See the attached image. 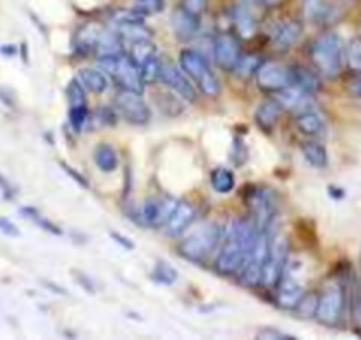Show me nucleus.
<instances>
[{
	"instance_id": "nucleus-21",
	"label": "nucleus",
	"mask_w": 361,
	"mask_h": 340,
	"mask_svg": "<svg viewBox=\"0 0 361 340\" xmlns=\"http://www.w3.org/2000/svg\"><path fill=\"white\" fill-rule=\"evenodd\" d=\"M301 13L305 18L312 23H326L328 20L333 18V9L329 0H303L301 6Z\"/></svg>"
},
{
	"instance_id": "nucleus-10",
	"label": "nucleus",
	"mask_w": 361,
	"mask_h": 340,
	"mask_svg": "<svg viewBox=\"0 0 361 340\" xmlns=\"http://www.w3.org/2000/svg\"><path fill=\"white\" fill-rule=\"evenodd\" d=\"M255 76L259 87L267 92H279L293 85V69L279 62H262Z\"/></svg>"
},
{
	"instance_id": "nucleus-28",
	"label": "nucleus",
	"mask_w": 361,
	"mask_h": 340,
	"mask_svg": "<svg viewBox=\"0 0 361 340\" xmlns=\"http://www.w3.org/2000/svg\"><path fill=\"white\" fill-rule=\"evenodd\" d=\"M290 69H293V85L300 87L301 91L308 92V95H314V92L317 91L319 80L314 73L308 71V69L303 68V66H296V68H290Z\"/></svg>"
},
{
	"instance_id": "nucleus-24",
	"label": "nucleus",
	"mask_w": 361,
	"mask_h": 340,
	"mask_svg": "<svg viewBox=\"0 0 361 340\" xmlns=\"http://www.w3.org/2000/svg\"><path fill=\"white\" fill-rule=\"evenodd\" d=\"M103 29L98 25V23H85L78 29V34H76L75 47L78 48L80 54H87V51H94L96 43H98L99 36H102Z\"/></svg>"
},
{
	"instance_id": "nucleus-30",
	"label": "nucleus",
	"mask_w": 361,
	"mask_h": 340,
	"mask_svg": "<svg viewBox=\"0 0 361 340\" xmlns=\"http://www.w3.org/2000/svg\"><path fill=\"white\" fill-rule=\"evenodd\" d=\"M154 55H156V47L154 43H152V40L137 41V43H133V47H131V61H133L138 68H140L145 61L154 57Z\"/></svg>"
},
{
	"instance_id": "nucleus-7",
	"label": "nucleus",
	"mask_w": 361,
	"mask_h": 340,
	"mask_svg": "<svg viewBox=\"0 0 361 340\" xmlns=\"http://www.w3.org/2000/svg\"><path fill=\"white\" fill-rule=\"evenodd\" d=\"M287 262H289V243L286 239H275V241L271 239L269 253L264 262L260 284L267 287L279 286L280 280L286 275Z\"/></svg>"
},
{
	"instance_id": "nucleus-8",
	"label": "nucleus",
	"mask_w": 361,
	"mask_h": 340,
	"mask_svg": "<svg viewBox=\"0 0 361 340\" xmlns=\"http://www.w3.org/2000/svg\"><path fill=\"white\" fill-rule=\"evenodd\" d=\"M116 110L126 123L135 126H144L151 121V110L138 92L121 91L116 96Z\"/></svg>"
},
{
	"instance_id": "nucleus-1",
	"label": "nucleus",
	"mask_w": 361,
	"mask_h": 340,
	"mask_svg": "<svg viewBox=\"0 0 361 340\" xmlns=\"http://www.w3.org/2000/svg\"><path fill=\"white\" fill-rule=\"evenodd\" d=\"M257 234L259 231L252 220H245V218L235 220L224 236V246L216 257L218 273L232 275V273L241 272Z\"/></svg>"
},
{
	"instance_id": "nucleus-9",
	"label": "nucleus",
	"mask_w": 361,
	"mask_h": 340,
	"mask_svg": "<svg viewBox=\"0 0 361 340\" xmlns=\"http://www.w3.org/2000/svg\"><path fill=\"white\" fill-rule=\"evenodd\" d=\"M343 312V289L340 284H329L319 296L315 317L326 326H335Z\"/></svg>"
},
{
	"instance_id": "nucleus-43",
	"label": "nucleus",
	"mask_w": 361,
	"mask_h": 340,
	"mask_svg": "<svg viewBox=\"0 0 361 340\" xmlns=\"http://www.w3.org/2000/svg\"><path fill=\"white\" fill-rule=\"evenodd\" d=\"M110 236H112V238L116 239L117 245L124 246V248H126V250H133V248H135L133 241H131V239H128L126 236H121L119 232H110Z\"/></svg>"
},
{
	"instance_id": "nucleus-2",
	"label": "nucleus",
	"mask_w": 361,
	"mask_h": 340,
	"mask_svg": "<svg viewBox=\"0 0 361 340\" xmlns=\"http://www.w3.org/2000/svg\"><path fill=\"white\" fill-rule=\"evenodd\" d=\"M342 40L335 32H324L312 43L310 55L315 68L326 78H336L342 68Z\"/></svg>"
},
{
	"instance_id": "nucleus-19",
	"label": "nucleus",
	"mask_w": 361,
	"mask_h": 340,
	"mask_svg": "<svg viewBox=\"0 0 361 340\" xmlns=\"http://www.w3.org/2000/svg\"><path fill=\"white\" fill-rule=\"evenodd\" d=\"M124 41L119 36L117 30H103L102 36H99L98 43H96L94 54L96 57L106 59V57H116V55L124 54Z\"/></svg>"
},
{
	"instance_id": "nucleus-38",
	"label": "nucleus",
	"mask_w": 361,
	"mask_h": 340,
	"mask_svg": "<svg viewBox=\"0 0 361 340\" xmlns=\"http://www.w3.org/2000/svg\"><path fill=\"white\" fill-rule=\"evenodd\" d=\"M87 119H89V110H87V105L69 107V124H71L76 131H80L83 126H85Z\"/></svg>"
},
{
	"instance_id": "nucleus-3",
	"label": "nucleus",
	"mask_w": 361,
	"mask_h": 340,
	"mask_svg": "<svg viewBox=\"0 0 361 340\" xmlns=\"http://www.w3.org/2000/svg\"><path fill=\"white\" fill-rule=\"evenodd\" d=\"M221 238V227L216 224H206L179 243V253L188 261L200 262L214 252Z\"/></svg>"
},
{
	"instance_id": "nucleus-44",
	"label": "nucleus",
	"mask_w": 361,
	"mask_h": 340,
	"mask_svg": "<svg viewBox=\"0 0 361 340\" xmlns=\"http://www.w3.org/2000/svg\"><path fill=\"white\" fill-rule=\"evenodd\" d=\"M349 89L350 92H353V96H356L357 99H361V75L356 76V78L349 83Z\"/></svg>"
},
{
	"instance_id": "nucleus-39",
	"label": "nucleus",
	"mask_w": 361,
	"mask_h": 340,
	"mask_svg": "<svg viewBox=\"0 0 361 340\" xmlns=\"http://www.w3.org/2000/svg\"><path fill=\"white\" fill-rule=\"evenodd\" d=\"M27 214H29V217L32 218V220L36 221V224L39 225V227H43L44 231L51 232V234H55V236H62V229H59L57 225L51 224L50 220H47V218L41 217V214L37 213V211H32V213H27Z\"/></svg>"
},
{
	"instance_id": "nucleus-31",
	"label": "nucleus",
	"mask_w": 361,
	"mask_h": 340,
	"mask_svg": "<svg viewBox=\"0 0 361 340\" xmlns=\"http://www.w3.org/2000/svg\"><path fill=\"white\" fill-rule=\"evenodd\" d=\"M262 62L264 61L259 55H241V59H239L238 64H235L234 73L238 76H241V78H250L252 75H255L257 69L260 68Z\"/></svg>"
},
{
	"instance_id": "nucleus-11",
	"label": "nucleus",
	"mask_w": 361,
	"mask_h": 340,
	"mask_svg": "<svg viewBox=\"0 0 361 340\" xmlns=\"http://www.w3.org/2000/svg\"><path fill=\"white\" fill-rule=\"evenodd\" d=\"M179 200L170 199H147L140 210V224L142 225H152V227H165L169 221L170 214L176 210Z\"/></svg>"
},
{
	"instance_id": "nucleus-12",
	"label": "nucleus",
	"mask_w": 361,
	"mask_h": 340,
	"mask_svg": "<svg viewBox=\"0 0 361 340\" xmlns=\"http://www.w3.org/2000/svg\"><path fill=\"white\" fill-rule=\"evenodd\" d=\"M303 36V25L294 18H286L271 27V43L276 50L286 51L298 43Z\"/></svg>"
},
{
	"instance_id": "nucleus-6",
	"label": "nucleus",
	"mask_w": 361,
	"mask_h": 340,
	"mask_svg": "<svg viewBox=\"0 0 361 340\" xmlns=\"http://www.w3.org/2000/svg\"><path fill=\"white\" fill-rule=\"evenodd\" d=\"M271 246V234L269 231H260L257 234L255 241H253L252 248L248 252L245 265H243L241 272H239V279L245 286H259L260 277H262L264 262L267 259Z\"/></svg>"
},
{
	"instance_id": "nucleus-29",
	"label": "nucleus",
	"mask_w": 361,
	"mask_h": 340,
	"mask_svg": "<svg viewBox=\"0 0 361 340\" xmlns=\"http://www.w3.org/2000/svg\"><path fill=\"white\" fill-rule=\"evenodd\" d=\"M211 186H213L214 192L218 193H228L234 190L235 186V178L232 174V170L224 169V166H218L211 172Z\"/></svg>"
},
{
	"instance_id": "nucleus-25",
	"label": "nucleus",
	"mask_w": 361,
	"mask_h": 340,
	"mask_svg": "<svg viewBox=\"0 0 361 340\" xmlns=\"http://www.w3.org/2000/svg\"><path fill=\"white\" fill-rule=\"evenodd\" d=\"M296 126L307 137H317L324 131V123L315 110H307L296 116Z\"/></svg>"
},
{
	"instance_id": "nucleus-47",
	"label": "nucleus",
	"mask_w": 361,
	"mask_h": 340,
	"mask_svg": "<svg viewBox=\"0 0 361 340\" xmlns=\"http://www.w3.org/2000/svg\"><path fill=\"white\" fill-rule=\"evenodd\" d=\"M357 315H360V322H361V293H360V303H357Z\"/></svg>"
},
{
	"instance_id": "nucleus-15",
	"label": "nucleus",
	"mask_w": 361,
	"mask_h": 340,
	"mask_svg": "<svg viewBox=\"0 0 361 340\" xmlns=\"http://www.w3.org/2000/svg\"><path fill=\"white\" fill-rule=\"evenodd\" d=\"M172 27L176 32L177 40L180 41H190L197 36L200 29V18L197 13H192L186 9L185 6L173 11L172 16Z\"/></svg>"
},
{
	"instance_id": "nucleus-36",
	"label": "nucleus",
	"mask_w": 361,
	"mask_h": 340,
	"mask_svg": "<svg viewBox=\"0 0 361 340\" xmlns=\"http://www.w3.org/2000/svg\"><path fill=\"white\" fill-rule=\"evenodd\" d=\"M66 95H68L69 107L85 105V89H83V85L76 78H73L71 82L68 83Z\"/></svg>"
},
{
	"instance_id": "nucleus-23",
	"label": "nucleus",
	"mask_w": 361,
	"mask_h": 340,
	"mask_svg": "<svg viewBox=\"0 0 361 340\" xmlns=\"http://www.w3.org/2000/svg\"><path fill=\"white\" fill-rule=\"evenodd\" d=\"M234 22L235 29H238L239 36L248 40V37H253L257 32V16L253 15V9L250 8L248 4H241L235 8L234 11Z\"/></svg>"
},
{
	"instance_id": "nucleus-35",
	"label": "nucleus",
	"mask_w": 361,
	"mask_h": 340,
	"mask_svg": "<svg viewBox=\"0 0 361 340\" xmlns=\"http://www.w3.org/2000/svg\"><path fill=\"white\" fill-rule=\"evenodd\" d=\"M317 303H319V298L315 296L314 293L303 294L300 300V303L296 305V308H294V310H296L301 317H314L315 312H317Z\"/></svg>"
},
{
	"instance_id": "nucleus-42",
	"label": "nucleus",
	"mask_w": 361,
	"mask_h": 340,
	"mask_svg": "<svg viewBox=\"0 0 361 340\" xmlns=\"http://www.w3.org/2000/svg\"><path fill=\"white\" fill-rule=\"evenodd\" d=\"M206 2L207 0H185V8L190 9L192 13L200 15L204 11V8H206Z\"/></svg>"
},
{
	"instance_id": "nucleus-41",
	"label": "nucleus",
	"mask_w": 361,
	"mask_h": 340,
	"mask_svg": "<svg viewBox=\"0 0 361 340\" xmlns=\"http://www.w3.org/2000/svg\"><path fill=\"white\" fill-rule=\"evenodd\" d=\"M257 339H266V340H279V339H290L289 335L282 332H276V329H262V332L257 333Z\"/></svg>"
},
{
	"instance_id": "nucleus-13",
	"label": "nucleus",
	"mask_w": 361,
	"mask_h": 340,
	"mask_svg": "<svg viewBox=\"0 0 361 340\" xmlns=\"http://www.w3.org/2000/svg\"><path fill=\"white\" fill-rule=\"evenodd\" d=\"M214 61L225 71H234L235 64L241 59V50H239L238 37L225 32L214 40Z\"/></svg>"
},
{
	"instance_id": "nucleus-45",
	"label": "nucleus",
	"mask_w": 361,
	"mask_h": 340,
	"mask_svg": "<svg viewBox=\"0 0 361 340\" xmlns=\"http://www.w3.org/2000/svg\"><path fill=\"white\" fill-rule=\"evenodd\" d=\"M73 275H75L76 277V279H78V282H80V286H83V287H85V289L87 291H90V293H94V287H92V286H90V284H92V282H90V280L89 279H87V277L85 275H83V273H82V275H80V273H73Z\"/></svg>"
},
{
	"instance_id": "nucleus-5",
	"label": "nucleus",
	"mask_w": 361,
	"mask_h": 340,
	"mask_svg": "<svg viewBox=\"0 0 361 340\" xmlns=\"http://www.w3.org/2000/svg\"><path fill=\"white\" fill-rule=\"evenodd\" d=\"M99 66L119 83L123 91L138 92V95L144 92V80H142L140 68L126 54L99 59Z\"/></svg>"
},
{
	"instance_id": "nucleus-14",
	"label": "nucleus",
	"mask_w": 361,
	"mask_h": 340,
	"mask_svg": "<svg viewBox=\"0 0 361 340\" xmlns=\"http://www.w3.org/2000/svg\"><path fill=\"white\" fill-rule=\"evenodd\" d=\"M166 87L172 89L180 99H186V102H195V89H193L192 82L188 80V75L180 71L177 66L173 64H163L161 68V76H159Z\"/></svg>"
},
{
	"instance_id": "nucleus-17",
	"label": "nucleus",
	"mask_w": 361,
	"mask_h": 340,
	"mask_svg": "<svg viewBox=\"0 0 361 340\" xmlns=\"http://www.w3.org/2000/svg\"><path fill=\"white\" fill-rule=\"evenodd\" d=\"M195 214L197 211L192 204L186 202V200H180V202H177L176 210H173L169 221L165 224V232L169 236L183 234L192 225V221L195 220Z\"/></svg>"
},
{
	"instance_id": "nucleus-27",
	"label": "nucleus",
	"mask_w": 361,
	"mask_h": 340,
	"mask_svg": "<svg viewBox=\"0 0 361 340\" xmlns=\"http://www.w3.org/2000/svg\"><path fill=\"white\" fill-rule=\"evenodd\" d=\"M94 162L102 172H114L119 166V156L110 144H99L94 151Z\"/></svg>"
},
{
	"instance_id": "nucleus-34",
	"label": "nucleus",
	"mask_w": 361,
	"mask_h": 340,
	"mask_svg": "<svg viewBox=\"0 0 361 340\" xmlns=\"http://www.w3.org/2000/svg\"><path fill=\"white\" fill-rule=\"evenodd\" d=\"M152 279H154L156 282L163 284V286H172L177 280V272L172 266L166 265V262H158L154 272H152Z\"/></svg>"
},
{
	"instance_id": "nucleus-16",
	"label": "nucleus",
	"mask_w": 361,
	"mask_h": 340,
	"mask_svg": "<svg viewBox=\"0 0 361 340\" xmlns=\"http://www.w3.org/2000/svg\"><path fill=\"white\" fill-rule=\"evenodd\" d=\"M312 95L301 91L296 85H289L287 89L276 92V102L282 105V109L290 110L294 116L301 112H307V110H314V103L310 99Z\"/></svg>"
},
{
	"instance_id": "nucleus-32",
	"label": "nucleus",
	"mask_w": 361,
	"mask_h": 340,
	"mask_svg": "<svg viewBox=\"0 0 361 340\" xmlns=\"http://www.w3.org/2000/svg\"><path fill=\"white\" fill-rule=\"evenodd\" d=\"M165 9V0H135L133 11L144 16H154Z\"/></svg>"
},
{
	"instance_id": "nucleus-37",
	"label": "nucleus",
	"mask_w": 361,
	"mask_h": 340,
	"mask_svg": "<svg viewBox=\"0 0 361 340\" xmlns=\"http://www.w3.org/2000/svg\"><path fill=\"white\" fill-rule=\"evenodd\" d=\"M345 59L354 73H361V40H353L347 44Z\"/></svg>"
},
{
	"instance_id": "nucleus-26",
	"label": "nucleus",
	"mask_w": 361,
	"mask_h": 340,
	"mask_svg": "<svg viewBox=\"0 0 361 340\" xmlns=\"http://www.w3.org/2000/svg\"><path fill=\"white\" fill-rule=\"evenodd\" d=\"M301 152H303L305 159L310 163L315 169H324L328 165V151L322 144L315 140H307L301 144Z\"/></svg>"
},
{
	"instance_id": "nucleus-33",
	"label": "nucleus",
	"mask_w": 361,
	"mask_h": 340,
	"mask_svg": "<svg viewBox=\"0 0 361 340\" xmlns=\"http://www.w3.org/2000/svg\"><path fill=\"white\" fill-rule=\"evenodd\" d=\"M161 61H159L158 57H151L149 61H145L144 64L140 66V75H142V80H144V83H151V82H156V80H159V76H161Z\"/></svg>"
},
{
	"instance_id": "nucleus-4",
	"label": "nucleus",
	"mask_w": 361,
	"mask_h": 340,
	"mask_svg": "<svg viewBox=\"0 0 361 340\" xmlns=\"http://www.w3.org/2000/svg\"><path fill=\"white\" fill-rule=\"evenodd\" d=\"M180 69L197 83V87L206 96H218L221 91L220 80L216 78L211 68L207 66L206 59L195 50H183L179 54Z\"/></svg>"
},
{
	"instance_id": "nucleus-20",
	"label": "nucleus",
	"mask_w": 361,
	"mask_h": 340,
	"mask_svg": "<svg viewBox=\"0 0 361 340\" xmlns=\"http://www.w3.org/2000/svg\"><path fill=\"white\" fill-rule=\"evenodd\" d=\"M76 80L82 83L85 91L96 92V95L105 92L110 85L109 76H106L103 71H99V69H94V68L78 69V73H76Z\"/></svg>"
},
{
	"instance_id": "nucleus-18",
	"label": "nucleus",
	"mask_w": 361,
	"mask_h": 340,
	"mask_svg": "<svg viewBox=\"0 0 361 340\" xmlns=\"http://www.w3.org/2000/svg\"><path fill=\"white\" fill-rule=\"evenodd\" d=\"M303 294V286H301L298 280L283 275V279L280 280L279 284V296H276V301H279L280 307L286 308V310H294L296 305L300 303Z\"/></svg>"
},
{
	"instance_id": "nucleus-46",
	"label": "nucleus",
	"mask_w": 361,
	"mask_h": 340,
	"mask_svg": "<svg viewBox=\"0 0 361 340\" xmlns=\"http://www.w3.org/2000/svg\"><path fill=\"white\" fill-rule=\"evenodd\" d=\"M283 0H262V4L267 6V8H275V6L282 4Z\"/></svg>"
},
{
	"instance_id": "nucleus-22",
	"label": "nucleus",
	"mask_w": 361,
	"mask_h": 340,
	"mask_svg": "<svg viewBox=\"0 0 361 340\" xmlns=\"http://www.w3.org/2000/svg\"><path fill=\"white\" fill-rule=\"evenodd\" d=\"M282 105L276 99H266L260 103L255 110V123L259 124L262 130H271L279 123L280 116H282Z\"/></svg>"
},
{
	"instance_id": "nucleus-40",
	"label": "nucleus",
	"mask_w": 361,
	"mask_h": 340,
	"mask_svg": "<svg viewBox=\"0 0 361 340\" xmlns=\"http://www.w3.org/2000/svg\"><path fill=\"white\" fill-rule=\"evenodd\" d=\"M61 165H62V169H64V172H66V174H69V176H71V178L75 179V181L78 183L80 186H83V188H89V181H87V179L83 178L82 174H78V172H76V170L73 169V166L66 165V163H61Z\"/></svg>"
}]
</instances>
